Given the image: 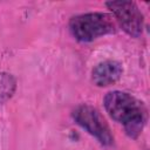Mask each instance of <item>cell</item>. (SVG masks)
<instances>
[{
	"label": "cell",
	"instance_id": "1",
	"mask_svg": "<svg viewBox=\"0 0 150 150\" xmlns=\"http://www.w3.org/2000/svg\"><path fill=\"white\" fill-rule=\"evenodd\" d=\"M103 107L130 138L136 139L142 134L148 121V109L143 101L127 91L111 90L104 95Z\"/></svg>",
	"mask_w": 150,
	"mask_h": 150
},
{
	"label": "cell",
	"instance_id": "2",
	"mask_svg": "<svg viewBox=\"0 0 150 150\" xmlns=\"http://www.w3.org/2000/svg\"><path fill=\"white\" fill-rule=\"evenodd\" d=\"M68 28L79 42H91L101 36L117 30L112 15L103 12H90L74 15L69 19Z\"/></svg>",
	"mask_w": 150,
	"mask_h": 150
},
{
	"label": "cell",
	"instance_id": "4",
	"mask_svg": "<svg viewBox=\"0 0 150 150\" xmlns=\"http://www.w3.org/2000/svg\"><path fill=\"white\" fill-rule=\"evenodd\" d=\"M112 13L118 26L131 38H139L144 28V16L135 1H107L104 4Z\"/></svg>",
	"mask_w": 150,
	"mask_h": 150
},
{
	"label": "cell",
	"instance_id": "6",
	"mask_svg": "<svg viewBox=\"0 0 150 150\" xmlns=\"http://www.w3.org/2000/svg\"><path fill=\"white\" fill-rule=\"evenodd\" d=\"M16 88V77L8 71H0V107L14 96Z\"/></svg>",
	"mask_w": 150,
	"mask_h": 150
},
{
	"label": "cell",
	"instance_id": "5",
	"mask_svg": "<svg viewBox=\"0 0 150 150\" xmlns=\"http://www.w3.org/2000/svg\"><path fill=\"white\" fill-rule=\"evenodd\" d=\"M123 75V66L116 60H104L94 66L91 70V82L100 87L105 88L115 84Z\"/></svg>",
	"mask_w": 150,
	"mask_h": 150
},
{
	"label": "cell",
	"instance_id": "3",
	"mask_svg": "<svg viewBox=\"0 0 150 150\" xmlns=\"http://www.w3.org/2000/svg\"><path fill=\"white\" fill-rule=\"evenodd\" d=\"M71 117L77 125L95 137L100 144L104 146H111L114 144V135L111 129L103 115L95 107L87 103H81L73 109Z\"/></svg>",
	"mask_w": 150,
	"mask_h": 150
}]
</instances>
